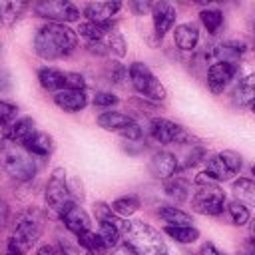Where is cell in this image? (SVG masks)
Here are the masks:
<instances>
[{"instance_id":"cell-23","label":"cell","mask_w":255,"mask_h":255,"mask_svg":"<svg viewBox=\"0 0 255 255\" xmlns=\"http://www.w3.org/2000/svg\"><path fill=\"white\" fill-rule=\"evenodd\" d=\"M157 215L171 227H185V225H191L193 223V217L191 213L175 207V205H161L157 209Z\"/></svg>"},{"instance_id":"cell-8","label":"cell","mask_w":255,"mask_h":255,"mask_svg":"<svg viewBox=\"0 0 255 255\" xmlns=\"http://www.w3.org/2000/svg\"><path fill=\"white\" fill-rule=\"evenodd\" d=\"M44 199H46V205L60 213L72 199L70 195V187H68V179H66V169L64 167H56L46 183V191H44Z\"/></svg>"},{"instance_id":"cell-47","label":"cell","mask_w":255,"mask_h":255,"mask_svg":"<svg viewBox=\"0 0 255 255\" xmlns=\"http://www.w3.org/2000/svg\"><path fill=\"white\" fill-rule=\"evenodd\" d=\"M169 255H185V253H181V251H169Z\"/></svg>"},{"instance_id":"cell-32","label":"cell","mask_w":255,"mask_h":255,"mask_svg":"<svg viewBox=\"0 0 255 255\" xmlns=\"http://www.w3.org/2000/svg\"><path fill=\"white\" fill-rule=\"evenodd\" d=\"M199 20L207 28L209 34H217L221 30V26H223V12L215 10V8H207V10L199 12Z\"/></svg>"},{"instance_id":"cell-4","label":"cell","mask_w":255,"mask_h":255,"mask_svg":"<svg viewBox=\"0 0 255 255\" xmlns=\"http://www.w3.org/2000/svg\"><path fill=\"white\" fill-rule=\"evenodd\" d=\"M42 229H44V215L38 209H28L20 213V217L16 219L10 243H14L22 253H26L36 245V241L42 235Z\"/></svg>"},{"instance_id":"cell-38","label":"cell","mask_w":255,"mask_h":255,"mask_svg":"<svg viewBox=\"0 0 255 255\" xmlns=\"http://www.w3.org/2000/svg\"><path fill=\"white\" fill-rule=\"evenodd\" d=\"M116 104H118V98L110 92H98L94 96V106H98V108H112Z\"/></svg>"},{"instance_id":"cell-27","label":"cell","mask_w":255,"mask_h":255,"mask_svg":"<svg viewBox=\"0 0 255 255\" xmlns=\"http://www.w3.org/2000/svg\"><path fill=\"white\" fill-rule=\"evenodd\" d=\"M74 237H76V235H74ZM76 239H78V243H80L90 255H106V253L110 251L96 231H86V233L78 235Z\"/></svg>"},{"instance_id":"cell-36","label":"cell","mask_w":255,"mask_h":255,"mask_svg":"<svg viewBox=\"0 0 255 255\" xmlns=\"http://www.w3.org/2000/svg\"><path fill=\"white\" fill-rule=\"evenodd\" d=\"M60 249L64 255H90L80 243L76 237H62L60 239Z\"/></svg>"},{"instance_id":"cell-42","label":"cell","mask_w":255,"mask_h":255,"mask_svg":"<svg viewBox=\"0 0 255 255\" xmlns=\"http://www.w3.org/2000/svg\"><path fill=\"white\" fill-rule=\"evenodd\" d=\"M131 8H133L137 14H145V12H151L153 4H149V2H131Z\"/></svg>"},{"instance_id":"cell-26","label":"cell","mask_w":255,"mask_h":255,"mask_svg":"<svg viewBox=\"0 0 255 255\" xmlns=\"http://www.w3.org/2000/svg\"><path fill=\"white\" fill-rule=\"evenodd\" d=\"M231 191L235 195L237 201H241L243 205H251L255 207V181L249 177H239L233 181Z\"/></svg>"},{"instance_id":"cell-35","label":"cell","mask_w":255,"mask_h":255,"mask_svg":"<svg viewBox=\"0 0 255 255\" xmlns=\"http://www.w3.org/2000/svg\"><path fill=\"white\" fill-rule=\"evenodd\" d=\"M18 116V106L6 100H0V129H6L16 122Z\"/></svg>"},{"instance_id":"cell-17","label":"cell","mask_w":255,"mask_h":255,"mask_svg":"<svg viewBox=\"0 0 255 255\" xmlns=\"http://www.w3.org/2000/svg\"><path fill=\"white\" fill-rule=\"evenodd\" d=\"M54 104L68 114H76L88 106V96L86 90H62L54 94Z\"/></svg>"},{"instance_id":"cell-7","label":"cell","mask_w":255,"mask_h":255,"mask_svg":"<svg viewBox=\"0 0 255 255\" xmlns=\"http://www.w3.org/2000/svg\"><path fill=\"white\" fill-rule=\"evenodd\" d=\"M243 165V159L237 151H231V149H225V151H219L215 155H211L207 159V167H205V173L213 179V181H227L231 179L235 173H239Z\"/></svg>"},{"instance_id":"cell-13","label":"cell","mask_w":255,"mask_h":255,"mask_svg":"<svg viewBox=\"0 0 255 255\" xmlns=\"http://www.w3.org/2000/svg\"><path fill=\"white\" fill-rule=\"evenodd\" d=\"M239 66L237 64H231V62H213L207 70V86L213 94H221L225 90V86L235 78Z\"/></svg>"},{"instance_id":"cell-16","label":"cell","mask_w":255,"mask_h":255,"mask_svg":"<svg viewBox=\"0 0 255 255\" xmlns=\"http://www.w3.org/2000/svg\"><path fill=\"white\" fill-rule=\"evenodd\" d=\"M122 8V2H90L84 8V16L88 22L96 24H112V18Z\"/></svg>"},{"instance_id":"cell-10","label":"cell","mask_w":255,"mask_h":255,"mask_svg":"<svg viewBox=\"0 0 255 255\" xmlns=\"http://www.w3.org/2000/svg\"><path fill=\"white\" fill-rule=\"evenodd\" d=\"M34 12L40 18L50 20V24H68L80 20V10L66 0H42L34 6Z\"/></svg>"},{"instance_id":"cell-37","label":"cell","mask_w":255,"mask_h":255,"mask_svg":"<svg viewBox=\"0 0 255 255\" xmlns=\"http://www.w3.org/2000/svg\"><path fill=\"white\" fill-rule=\"evenodd\" d=\"M66 90H86V80L78 72H66Z\"/></svg>"},{"instance_id":"cell-5","label":"cell","mask_w":255,"mask_h":255,"mask_svg":"<svg viewBox=\"0 0 255 255\" xmlns=\"http://www.w3.org/2000/svg\"><path fill=\"white\" fill-rule=\"evenodd\" d=\"M0 167L18 181H28L36 175V161L34 155L28 153L24 147L4 145L0 149Z\"/></svg>"},{"instance_id":"cell-28","label":"cell","mask_w":255,"mask_h":255,"mask_svg":"<svg viewBox=\"0 0 255 255\" xmlns=\"http://www.w3.org/2000/svg\"><path fill=\"white\" fill-rule=\"evenodd\" d=\"M110 207H112V211H114L116 215L129 219V217L139 209V199H137L135 195H124V197H118Z\"/></svg>"},{"instance_id":"cell-12","label":"cell","mask_w":255,"mask_h":255,"mask_svg":"<svg viewBox=\"0 0 255 255\" xmlns=\"http://www.w3.org/2000/svg\"><path fill=\"white\" fill-rule=\"evenodd\" d=\"M58 215H60L62 223L66 225V229L72 235H76V237L82 235V233H86V231H92V219H90V215L76 201H70Z\"/></svg>"},{"instance_id":"cell-21","label":"cell","mask_w":255,"mask_h":255,"mask_svg":"<svg viewBox=\"0 0 255 255\" xmlns=\"http://www.w3.org/2000/svg\"><path fill=\"white\" fill-rule=\"evenodd\" d=\"M22 147H24L28 153L36 155V157H46V155H50V153L54 151V139H52V135H48L46 131L36 129V131L32 133V137H30Z\"/></svg>"},{"instance_id":"cell-31","label":"cell","mask_w":255,"mask_h":255,"mask_svg":"<svg viewBox=\"0 0 255 255\" xmlns=\"http://www.w3.org/2000/svg\"><path fill=\"white\" fill-rule=\"evenodd\" d=\"M102 44H104V48H106V54H114V56H118V58H122V56H126V40H124V36L114 28L104 40H102Z\"/></svg>"},{"instance_id":"cell-30","label":"cell","mask_w":255,"mask_h":255,"mask_svg":"<svg viewBox=\"0 0 255 255\" xmlns=\"http://www.w3.org/2000/svg\"><path fill=\"white\" fill-rule=\"evenodd\" d=\"M175 243H193L199 239V231L193 227V225H185V227H171V225H165L163 229Z\"/></svg>"},{"instance_id":"cell-25","label":"cell","mask_w":255,"mask_h":255,"mask_svg":"<svg viewBox=\"0 0 255 255\" xmlns=\"http://www.w3.org/2000/svg\"><path fill=\"white\" fill-rule=\"evenodd\" d=\"M114 30V24H96V22H82L78 28V34L88 42H102L110 32Z\"/></svg>"},{"instance_id":"cell-48","label":"cell","mask_w":255,"mask_h":255,"mask_svg":"<svg viewBox=\"0 0 255 255\" xmlns=\"http://www.w3.org/2000/svg\"><path fill=\"white\" fill-rule=\"evenodd\" d=\"M2 141H4V135H2V133H0V149H2V147H4V143H2Z\"/></svg>"},{"instance_id":"cell-6","label":"cell","mask_w":255,"mask_h":255,"mask_svg":"<svg viewBox=\"0 0 255 255\" xmlns=\"http://www.w3.org/2000/svg\"><path fill=\"white\" fill-rule=\"evenodd\" d=\"M128 76H129V82H131L133 90H135L137 94H141L143 98L153 100V102H161V100H165L167 92H165L163 84L153 76V72H151L145 64H141V62H133V64H129V68H128Z\"/></svg>"},{"instance_id":"cell-51","label":"cell","mask_w":255,"mask_h":255,"mask_svg":"<svg viewBox=\"0 0 255 255\" xmlns=\"http://www.w3.org/2000/svg\"><path fill=\"white\" fill-rule=\"evenodd\" d=\"M239 255H249V253H239Z\"/></svg>"},{"instance_id":"cell-50","label":"cell","mask_w":255,"mask_h":255,"mask_svg":"<svg viewBox=\"0 0 255 255\" xmlns=\"http://www.w3.org/2000/svg\"><path fill=\"white\" fill-rule=\"evenodd\" d=\"M251 173H253V175H255V165H253V167H251Z\"/></svg>"},{"instance_id":"cell-44","label":"cell","mask_w":255,"mask_h":255,"mask_svg":"<svg viewBox=\"0 0 255 255\" xmlns=\"http://www.w3.org/2000/svg\"><path fill=\"white\" fill-rule=\"evenodd\" d=\"M6 219H8V207H6V203L0 199V227L6 223Z\"/></svg>"},{"instance_id":"cell-19","label":"cell","mask_w":255,"mask_h":255,"mask_svg":"<svg viewBox=\"0 0 255 255\" xmlns=\"http://www.w3.org/2000/svg\"><path fill=\"white\" fill-rule=\"evenodd\" d=\"M173 40H175V44H177L179 50H183V52L193 50L197 46V42H199V28H197V24L185 22V24L175 26Z\"/></svg>"},{"instance_id":"cell-20","label":"cell","mask_w":255,"mask_h":255,"mask_svg":"<svg viewBox=\"0 0 255 255\" xmlns=\"http://www.w3.org/2000/svg\"><path fill=\"white\" fill-rule=\"evenodd\" d=\"M38 80H40V86L48 92H62L66 90V72L58 70V68H52V66H46V68H40L38 72Z\"/></svg>"},{"instance_id":"cell-39","label":"cell","mask_w":255,"mask_h":255,"mask_svg":"<svg viewBox=\"0 0 255 255\" xmlns=\"http://www.w3.org/2000/svg\"><path fill=\"white\" fill-rule=\"evenodd\" d=\"M126 76H128V70H126L122 64H112V68H110V78H112L116 84H122V82L126 80Z\"/></svg>"},{"instance_id":"cell-46","label":"cell","mask_w":255,"mask_h":255,"mask_svg":"<svg viewBox=\"0 0 255 255\" xmlns=\"http://www.w3.org/2000/svg\"><path fill=\"white\" fill-rule=\"evenodd\" d=\"M249 241L255 243V219L249 221Z\"/></svg>"},{"instance_id":"cell-22","label":"cell","mask_w":255,"mask_h":255,"mask_svg":"<svg viewBox=\"0 0 255 255\" xmlns=\"http://www.w3.org/2000/svg\"><path fill=\"white\" fill-rule=\"evenodd\" d=\"M98 235L100 239L106 243L108 249H116L122 241V221L118 217H112V219H102L100 221V229H98Z\"/></svg>"},{"instance_id":"cell-29","label":"cell","mask_w":255,"mask_h":255,"mask_svg":"<svg viewBox=\"0 0 255 255\" xmlns=\"http://www.w3.org/2000/svg\"><path fill=\"white\" fill-rule=\"evenodd\" d=\"M26 8H28L26 2H0V24L4 26L14 24Z\"/></svg>"},{"instance_id":"cell-14","label":"cell","mask_w":255,"mask_h":255,"mask_svg":"<svg viewBox=\"0 0 255 255\" xmlns=\"http://www.w3.org/2000/svg\"><path fill=\"white\" fill-rule=\"evenodd\" d=\"M179 169V159L169 151H157L149 159V171L157 179H171Z\"/></svg>"},{"instance_id":"cell-9","label":"cell","mask_w":255,"mask_h":255,"mask_svg":"<svg viewBox=\"0 0 255 255\" xmlns=\"http://www.w3.org/2000/svg\"><path fill=\"white\" fill-rule=\"evenodd\" d=\"M149 131H151V137L163 145H171V143H179V145H191L193 137L189 135V131L171 122V120H165V118H153L151 124H149Z\"/></svg>"},{"instance_id":"cell-41","label":"cell","mask_w":255,"mask_h":255,"mask_svg":"<svg viewBox=\"0 0 255 255\" xmlns=\"http://www.w3.org/2000/svg\"><path fill=\"white\" fill-rule=\"evenodd\" d=\"M199 255H225V253H223V251H219L211 241H207V243H203V245H201Z\"/></svg>"},{"instance_id":"cell-33","label":"cell","mask_w":255,"mask_h":255,"mask_svg":"<svg viewBox=\"0 0 255 255\" xmlns=\"http://www.w3.org/2000/svg\"><path fill=\"white\" fill-rule=\"evenodd\" d=\"M165 193L171 199H175L177 203L179 201H185L189 197V183L185 179H181V177H171L165 183Z\"/></svg>"},{"instance_id":"cell-2","label":"cell","mask_w":255,"mask_h":255,"mask_svg":"<svg viewBox=\"0 0 255 255\" xmlns=\"http://www.w3.org/2000/svg\"><path fill=\"white\" fill-rule=\"evenodd\" d=\"M122 239L137 255H169V249L161 239L159 231L143 221L137 219L122 221Z\"/></svg>"},{"instance_id":"cell-34","label":"cell","mask_w":255,"mask_h":255,"mask_svg":"<svg viewBox=\"0 0 255 255\" xmlns=\"http://www.w3.org/2000/svg\"><path fill=\"white\" fill-rule=\"evenodd\" d=\"M225 209H227V215H229V219H231L233 225H245V223L251 221L249 209H247L241 201H237V199L229 201V203L225 205Z\"/></svg>"},{"instance_id":"cell-3","label":"cell","mask_w":255,"mask_h":255,"mask_svg":"<svg viewBox=\"0 0 255 255\" xmlns=\"http://www.w3.org/2000/svg\"><path fill=\"white\" fill-rule=\"evenodd\" d=\"M195 191L191 195V209L201 215H219L225 209V191L213 181L205 171L199 173L193 181Z\"/></svg>"},{"instance_id":"cell-40","label":"cell","mask_w":255,"mask_h":255,"mask_svg":"<svg viewBox=\"0 0 255 255\" xmlns=\"http://www.w3.org/2000/svg\"><path fill=\"white\" fill-rule=\"evenodd\" d=\"M34 255H64L60 247H54V245H42L36 249Z\"/></svg>"},{"instance_id":"cell-45","label":"cell","mask_w":255,"mask_h":255,"mask_svg":"<svg viewBox=\"0 0 255 255\" xmlns=\"http://www.w3.org/2000/svg\"><path fill=\"white\" fill-rule=\"evenodd\" d=\"M4 255H24V253H22L14 243H10V241H8V249H6V253H4Z\"/></svg>"},{"instance_id":"cell-43","label":"cell","mask_w":255,"mask_h":255,"mask_svg":"<svg viewBox=\"0 0 255 255\" xmlns=\"http://www.w3.org/2000/svg\"><path fill=\"white\" fill-rule=\"evenodd\" d=\"M112 255H137L131 247H128L126 243H122V245H118L114 251H112Z\"/></svg>"},{"instance_id":"cell-1","label":"cell","mask_w":255,"mask_h":255,"mask_svg":"<svg viewBox=\"0 0 255 255\" xmlns=\"http://www.w3.org/2000/svg\"><path fill=\"white\" fill-rule=\"evenodd\" d=\"M78 46V34L66 24H44L34 36V52L44 60L70 56Z\"/></svg>"},{"instance_id":"cell-15","label":"cell","mask_w":255,"mask_h":255,"mask_svg":"<svg viewBox=\"0 0 255 255\" xmlns=\"http://www.w3.org/2000/svg\"><path fill=\"white\" fill-rule=\"evenodd\" d=\"M151 18H153L155 36L163 38L175 24V8L167 2H155L151 8Z\"/></svg>"},{"instance_id":"cell-11","label":"cell","mask_w":255,"mask_h":255,"mask_svg":"<svg viewBox=\"0 0 255 255\" xmlns=\"http://www.w3.org/2000/svg\"><path fill=\"white\" fill-rule=\"evenodd\" d=\"M98 126L104 128L106 131L120 133L122 137H128L129 141H137L141 137V128L122 112H104L98 116Z\"/></svg>"},{"instance_id":"cell-24","label":"cell","mask_w":255,"mask_h":255,"mask_svg":"<svg viewBox=\"0 0 255 255\" xmlns=\"http://www.w3.org/2000/svg\"><path fill=\"white\" fill-rule=\"evenodd\" d=\"M233 102L237 106H251L255 102V74L245 76L233 90Z\"/></svg>"},{"instance_id":"cell-18","label":"cell","mask_w":255,"mask_h":255,"mask_svg":"<svg viewBox=\"0 0 255 255\" xmlns=\"http://www.w3.org/2000/svg\"><path fill=\"white\" fill-rule=\"evenodd\" d=\"M34 131H36L34 120H32V118H20V120H16L12 126H8L6 129H2V135H4V139L12 141V143L24 145V143L32 137Z\"/></svg>"},{"instance_id":"cell-49","label":"cell","mask_w":255,"mask_h":255,"mask_svg":"<svg viewBox=\"0 0 255 255\" xmlns=\"http://www.w3.org/2000/svg\"><path fill=\"white\" fill-rule=\"evenodd\" d=\"M251 112H253V114H255V102H253V104H251Z\"/></svg>"}]
</instances>
